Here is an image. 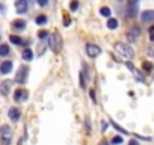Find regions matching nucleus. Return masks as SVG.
I'll return each mask as SVG.
<instances>
[{"label": "nucleus", "instance_id": "obj_1", "mask_svg": "<svg viewBox=\"0 0 154 145\" xmlns=\"http://www.w3.org/2000/svg\"><path fill=\"white\" fill-rule=\"evenodd\" d=\"M115 50L122 56V58H125V59H131L133 58V48H131L128 44H125V42H116L115 44Z\"/></svg>", "mask_w": 154, "mask_h": 145}, {"label": "nucleus", "instance_id": "obj_2", "mask_svg": "<svg viewBox=\"0 0 154 145\" xmlns=\"http://www.w3.org/2000/svg\"><path fill=\"white\" fill-rule=\"evenodd\" d=\"M0 139H2V145H11L12 142V132L9 126H2L0 127Z\"/></svg>", "mask_w": 154, "mask_h": 145}, {"label": "nucleus", "instance_id": "obj_3", "mask_svg": "<svg viewBox=\"0 0 154 145\" xmlns=\"http://www.w3.org/2000/svg\"><path fill=\"white\" fill-rule=\"evenodd\" d=\"M86 55L89 56V58H97L100 53H101V48L95 44H86Z\"/></svg>", "mask_w": 154, "mask_h": 145}, {"label": "nucleus", "instance_id": "obj_4", "mask_svg": "<svg viewBox=\"0 0 154 145\" xmlns=\"http://www.w3.org/2000/svg\"><path fill=\"white\" fill-rule=\"evenodd\" d=\"M50 48L53 52H57L59 48H60V36L57 33H53L50 36Z\"/></svg>", "mask_w": 154, "mask_h": 145}, {"label": "nucleus", "instance_id": "obj_5", "mask_svg": "<svg viewBox=\"0 0 154 145\" xmlns=\"http://www.w3.org/2000/svg\"><path fill=\"white\" fill-rule=\"evenodd\" d=\"M29 8V3L27 0H17L15 2V9H17V14H24Z\"/></svg>", "mask_w": 154, "mask_h": 145}, {"label": "nucleus", "instance_id": "obj_6", "mask_svg": "<svg viewBox=\"0 0 154 145\" xmlns=\"http://www.w3.org/2000/svg\"><path fill=\"white\" fill-rule=\"evenodd\" d=\"M141 35V29L138 27V26H133V27H130L128 29V32H127V38L130 39V41H135V39H138V36Z\"/></svg>", "mask_w": 154, "mask_h": 145}, {"label": "nucleus", "instance_id": "obj_7", "mask_svg": "<svg viewBox=\"0 0 154 145\" xmlns=\"http://www.w3.org/2000/svg\"><path fill=\"white\" fill-rule=\"evenodd\" d=\"M27 98V91L24 89H17L14 92V100L15 101H21V100H26Z\"/></svg>", "mask_w": 154, "mask_h": 145}, {"label": "nucleus", "instance_id": "obj_8", "mask_svg": "<svg viewBox=\"0 0 154 145\" xmlns=\"http://www.w3.org/2000/svg\"><path fill=\"white\" fill-rule=\"evenodd\" d=\"M11 71H12V62L11 61H5V62L0 64V72H2V74H8Z\"/></svg>", "mask_w": 154, "mask_h": 145}, {"label": "nucleus", "instance_id": "obj_9", "mask_svg": "<svg viewBox=\"0 0 154 145\" xmlns=\"http://www.w3.org/2000/svg\"><path fill=\"white\" fill-rule=\"evenodd\" d=\"M141 20L144 23H151L154 21V11H144L142 15H141Z\"/></svg>", "mask_w": 154, "mask_h": 145}, {"label": "nucleus", "instance_id": "obj_10", "mask_svg": "<svg viewBox=\"0 0 154 145\" xmlns=\"http://www.w3.org/2000/svg\"><path fill=\"white\" fill-rule=\"evenodd\" d=\"M20 109H17V107H12V109H9V112H8V116L12 119V121H18L20 119Z\"/></svg>", "mask_w": 154, "mask_h": 145}, {"label": "nucleus", "instance_id": "obj_11", "mask_svg": "<svg viewBox=\"0 0 154 145\" xmlns=\"http://www.w3.org/2000/svg\"><path fill=\"white\" fill-rule=\"evenodd\" d=\"M12 27L15 30H23L26 27V21L24 20H14L12 21Z\"/></svg>", "mask_w": 154, "mask_h": 145}, {"label": "nucleus", "instance_id": "obj_12", "mask_svg": "<svg viewBox=\"0 0 154 145\" xmlns=\"http://www.w3.org/2000/svg\"><path fill=\"white\" fill-rule=\"evenodd\" d=\"M27 68H21L20 70V72H18V76H17V82L18 83H23L24 80H26V77H27Z\"/></svg>", "mask_w": 154, "mask_h": 145}, {"label": "nucleus", "instance_id": "obj_13", "mask_svg": "<svg viewBox=\"0 0 154 145\" xmlns=\"http://www.w3.org/2000/svg\"><path fill=\"white\" fill-rule=\"evenodd\" d=\"M107 27L109 29H116L118 27V20H115V18H111V17H109V20H107Z\"/></svg>", "mask_w": 154, "mask_h": 145}, {"label": "nucleus", "instance_id": "obj_14", "mask_svg": "<svg viewBox=\"0 0 154 145\" xmlns=\"http://www.w3.org/2000/svg\"><path fill=\"white\" fill-rule=\"evenodd\" d=\"M32 58H33L32 50H30V48H24V52H23V59H24V61H32Z\"/></svg>", "mask_w": 154, "mask_h": 145}, {"label": "nucleus", "instance_id": "obj_15", "mask_svg": "<svg viewBox=\"0 0 154 145\" xmlns=\"http://www.w3.org/2000/svg\"><path fill=\"white\" fill-rule=\"evenodd\" d=\"M9 55V47L6 44H2L0 45V56H8Z\"/></svg>", "mask_w": 154, "mask_h": 145}, {"label": "nucleus", "instance_id": "obj_16", "mask_svg": "<svg viewBox=\"0 0 154 145\" xmlns=\"http://www.w3.org/2000/svg\"><path fill=\"white\" fill-rule=\"evenodd\" d=\"M100 14H101L103 17H111L112 11H111V8H107V6H103V8L100 9Z\"/></svg>", "mask_w": 154, "mask_h": 145}, {"label": "nucleus", "instance_id": "obj_17", "mask_svg": "<svg viewBox=\"0 0 154 145\" xmlns=\"http://www.w3.org/2000/svg\"><path fill=\"white\" fill-rule=\"evenodd\" d=\"M9 85H11V82H8V80L2 83V88H0V92H2L3 95H6V94H8V88H9Z\"/></svg>", "mask_w": 154, "mask_h": 145}, {"label": "nucleus", "instance_id": "obj_18", "mask_svg": "<svg viewBox=\"0 0 154 145\" xmlns=\"http://www.w3.org/2000/svg\"><path fill=\"white\" fill-rule=\"evenodd\" d=\"M9 41H11L12 44H17V45H20L21 42H23V41H21V38L17 36V35H11V36H9Z\"/></svg>", "mask_w": 154, "mask_h": 145}, {"label": "nucleus", "instance_id": "obj_19", "mask_svg": "<svg viewBox=\"0 0 154 145\" xmlns=\"http://www.w3.org/2000/svg\"><path fill=\"white\" fill-rule=\"evenodd\" d=\"M35 21H36V24H46V21H47V17H46V15H38Z\"/></svg>", "mask_w": 154, "mask_h": 145}, {"label": "nucleus", "instance_id": "obj_20", "mask_svg": "<svg viewBox=\"0 0 154 145\" xmlns=\"http://www.w3.org/2000/svg\"><path fill=\"white\" fill-rule=\"evenodd\" d=\"M142 67H144V70H145V71H153V68H154V67H153V64H150V62H144V65H142Z\"/></svg>", "mask_w": 154, "mask_h": 145}, {"label": "nucleus", "instance_id": "obj_21", "mask_svg": "<svg viewBox=\"0 0 154 145\" xmlns=\"http://www.w3.org/2000/svg\"><path fill=\"white\" fill-rule=\"evenodd\" d=\"M77 6H79L77 0H73V2L70 3V9H71V11H76V9H77Z\"/></svg>", "mask_w": 154, "mask_h": 145}, {"label": "nucleus", "instance_id": "obj_22", "mask_svg": "<svg viewBox=\"0 0 154 145\" xmlns=\"http://www.w3.org/2000/svg\"><path fill=\"white\" fill-rule=\"evenodd\" d=\"M122 142V138L121 136H115L113 139H112V144H121Z\"/></svg>", "mask_w": 154, "mask_h": 145}, {"label": "nucleus", "instance_id": "obj_23", "mask_svg": "<svg viewBox=\"0 0 154 145\" xmlns=\"http://www.w3.org/2000/svg\"><path fill=\"white\" fill-rule=\"evenodd\" d=\"M47 35H49V32H46V30H41V32L38 33V36H39L41 39H44V38H46Z\"/></svg>", "mask_w": 154, "mask_h": 145}, {"label": "nucleus", "instance_id": "obj_24", "mask_svg": "<svg viewBox=\"0 0 154 145\" xmlns=\"http://www.w3.org/2000/svg\"><path fill=\"white\" fill-rule=\"evenodd\" d=\"M150 39H151V41H154V26H151V27H150Z\"/></svg>", "mask_w": 154, "mask_h": 145}, {"label": "nucleus", "instance_id": "obj_25", "mask_svg": "<svg viewBox=\"0 0 154 145\" xmlns=\"http://www.w3.org/2000/svg\"><path fill=\"white\" fill-rule=\"evenodd\" d=\"M38 3H39L41 6H46V5L49 3V0H38Z\"/></svg>", "mask_w": 154, "mask_h": 145}, {"label": "nucleus", "instance_id": "obj_26", "mask_svg": "<svg viewBox=\"0 0 154 145\" xmlns=\"http://www.w3.org/2000/svg\"><path fill=\"white\" fill-rule=\"evenodd\" d=\"M128 145H139V144H138L136 141H130V144H128Z\"/></svg>", "mask_w": 154, "mask_h": 145}, {"label": "nucleus", "instance_id": "obj_27", "mask_svg": "<svg viewBox=\"0 0 154 145\" xmlns=\"http://www.w3.org/2000/svg\"><path fill=\"white\" fill-rule=\"evenodd\" d=\"M91 97H92V101H95V94H94V91H91Z\"/></svg>", "mask_w": 154, "mask_h": 145}, {"label": "nucleus", "instance_id": "obj_28", "mask_svg": "<svg viewBox=\"0 0 154 145\" xmlns=\"http://www.w3.org/2000/svg\"><path fill=\"white\" fill-rule=\"evenodd\" d=\"M100 145H107V142H106V141H101V142H100Z\"/></svg>", "mask_w": 154, "mask_h": 145}, {"label": "nucleus", "instance_id": "obj_29", "mask_svg": "<svg viewBox=\"0 0 154 145\" xmlns=\"http://www.w3.org/2000/svg\"><path fill=\"white\" fill-rule=\"evenodd\" d=\"M119 2H122V0H119Z\"/></svg>", "mask_w": 154, "mask_h": 145}]
</instances>
